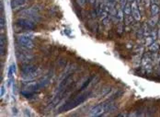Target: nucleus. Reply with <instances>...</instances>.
Instances as JSON below:
<instances>
[{"mask_svg":"<svg viewBox=\"0 0 160 117\" xmlns=\"http://www.w3.org/2000/svg\"><path fill=\"white\" fill-rule=\"evenodd\" d=\"M49 84V79L48 78H43L42 80H39V81L36 82H30V83H28L27 85L24 87L23 90L21 91V94L25 97H30L35 93V92L39 91L41 89L45 88L47 85Z\"/></svg>","mask_w":160,"mask_h":117,"instance_id":"1","label":"nucleus"},{"mask_svg":"<svg viewBox=\"0 0 160 117\" xmlns=\"http://www.w3.org/2000/svg\"><path fill=\"white\" fill-rule=\"evenodd\" d=\"M89 95H90V92H83V93H79V94L76 95L75 98L71 99L69 101H67L65 105H63L59 109V112H68L72 109L76 108L78 105L84 103L85 100L89 98Z\"/></svg>","mask_w":160,"mask_h":117,"instance_id":"2","label":"nucleus"},{"mask_svg":"<svg viewBox=\"0 0 160 117\" xmlns=\"http://www.w3.org/2000/svg\"><path fill=\"white\" fill-rule=\"evenodd\" d=\"M20 73L24 79L31 80L39 76V68L35 65L26 63L21 65Z\"/></svg>","mask_w":160,"mask_h":117,"instance_id":"3","label":"nucleus"},{"mask_svg":"<svg viewBox=\"0 0 160 117\" xmlns=\"http://www.w3.org/2000/svg\"><path fill=\"white\" fill-rule=\"evenodd\" d=\"M17 42L21 47L25 49H32L34 47V43L30 38L28 37V35H19L17 38Z\"/></svg>","mask_w":160,"mask_h":117,"instance_id":"4","label":"nucleus"},{"mask_svg":"<svg viewBox=\"0 0 160 117\" xmlns=\"http://www.w3.org/2000/svg\"><path fill=\"white\" fill-rule=\"evenodd\" d=\"M16 24L19 27H20L21 29L27 30V31H31L35 28L34 22L29 19H19L16 21Z\"/></svg>","mask_w":160,"mask_h":117,"instance_id":"5","label":"nucleus"},{"mask_svg":"<svg viewBox=\"0 0 160 117\" xmlns=\"http://www.w3.org/2000/svg\"><path fill=\"white\" fill-rule=\"evenodd\" d=\"M131 9H132V16L135 20H140L141 19V12L139 9V4L137 0H133L131 4Z\"/></svg>","mask_w":160,"mask_h":117,"instance_id":"6","label":"nucleus"},{"mask_svg":"<svg viewBox=\"0 0 160 117\" xmlns=\"http://www.w3.org/2000/svg\"><path fill=\"white\" fill-rule=\"evenodd\" d=\"M30 0H12L11 1V8L12 10L16 11L19 10L20 9H23L28 5V3L30 2Z\"/></svg>","mask_w":160,"mask_h":117,"instance_id":"7","label":"nucleus"},{"mask_svg":"<svg viewBox=\"0 0 160 117\" xmlns=\"http://www.w3.org/2000/svg\"><path fill=\"white\" fill-rule=\"evenodd\" d=\"M72 81H73V75H72V74H69V75H67L65 78H63V80L59 85V91H62V90H63L65 88H67L68 86L71 84Z\"/></svg>","mask_w":160,"mask_h":117,"instance_id":"8","label":"nucleus"},{"mask_svg":"<svg viewBox=\"0 0 160 117\" xmlns=\"http://www.w3.org/2000/svg\"><path fill=\"white\" fill-rule=\"evenodd\" d=\"M17 58L19 59V62H24V64L27 63L28 60H30L32 57V55L30 54V53H26V52H17Z\"/></svg>","mask_w":160,"mask_h":117,"instance_id":"9","label":"nucleus"},{"mask_svg":"<svg viewBox=\"0 0 160 117\" xmlns=\"http://www.w3.org/2000/svg\"><path fill=\"white\" fill-rule=\"evenodd\" d=\"M39 11V9H37V6H32L30 9H27L25 10L21 11V15H24V16H35L37 14V12Z\"/></svg>","mask_w":160,"mask_h":117,"instance_id":"10","label":"nucleus"},{"mask_svg":"<svg viewBox=\"0 0 160 117\" xmlns=\"http://www.w3.org/2000/svg\"><path fill=\"white\" fill-rule=\"evenodd\" d=\"M124 11H123V9L121 8V9H119L118 10H117V15H116V19H118L120 22H122L123 21V19H124Z\"/></svg>","mask_w":160,"mask_h":117,"instance_id":"11","label":"nucleus"},{"mask_svg":"<svg viewBox=\"0 0 160 117\" xmlns=\"http://www.w3.org/2000/svg\"><path fill=\"white\" fill-rule=\"evenodd\" d=\"M150 9H151L152 16H156V15H158V13H159V6H158V5L152 4L151 6H150Z\"/></svg>","mask_w":160,"mask_h":117,"instance_id":"12","label":"nucleus"},{"mask_svg":"<svg viewBox=\"0 0 160 117\" xmlns=\"http://www.w3.org/2000/svg\"><path fill=\"white\" fill-rule=\"evenodd\" d=\"M158 19H159L158 15H156V16H153V17L149 19V21H148V25H149L150 27H155V26L156 25V23H157Z\"/></svg>","mask_w":160,"mask_h":117,"instance_id":"13","label":"nucleus"},{"mask_svg":"<svg viewBox=\"0 0 160 117\" xmlns=\"http://www.w3.org/2000/svg\"><path fill=\"white\" fill-rule=\"evenodd\" d=\"M159 49H160V47L157 42H153V43L149 46V51L152 53H156Z\"/></svg>","mask_w":160,"mask_h":117,"instance_id":"14","label":"nucleus"},{"mask_svg":"<svg viewBox=\"0 0 160 117\" xmlns=\"http://www.w3.org/2000/svg\"><path fill=\"white\" fill-rule=\"evenodd\" d=\"M149 28H150V26L148 25V23H143V27H142V30H143V34H145V36H148L150 34V32H149Z\"/></svg>","mask_w":160,"mask_h":117,"instance_id":"15","label":"nucleus"},{"mask_svg":"<svg viewBox=\"0 0 160 117\" xmlns=\"http://www.w3.org/2000/svg\"><path fill=\"white\" fill-rule=\"evenodd\" d=\"M5 46H6V42H5V36L1 35V55H4L5 53H6V50H5Z\"/></svg>","mask_w":160,"mask_h":117,"instance_id":"16","label":"nucleus"},{"mask_svg":"<svg viewBox=\"0 0 160 117\" xmlns=\"http://www.w3.org/2000/svg\"><path fill=\"white\" fill-rule=\"evenodd\" d=\"M123 11H124V15H125V16L132 15V9H131V4H130V3H127L126 6H125L124 9H123Z\"/></svg>","mask_w":160,"mask_h":117,"instance_id":"17","label":"nucleus"},{"mask_svg":"<svg viewBox=\"0 0 160 117\" xmlns=\"http://www.w3.org/2000/svg\"><path fill=\"white\" fill-rule=\"evenodd\" d=\"M133 17L132 16V15H128V16H125L124 17V21H125V24L126 25H130V24H132L133 21Z\"/></svg>","mask_w":160,"mask_h":117,"instance_id":"18","label":"nucleus"},{"mask_svg":"<svg viewBox=\"0 0 160 117\" xmlns=\"http://www.w3.org/2000/svg\"><path fill=\"white\" fill-rule=\"evenodd\" d=\"M153 42H154V39L151 36L148 35L145 37V46H150Z\"/></svg>","mask_w":160,"mask_h":117,"instance_id":"19","label":"nucleus"},{"mask_svg":"<svg viewBox=\"0 0 160 117\" xmlns=\"http://www.w3.org/2000/svg\"><path fill=\"white\" fill-rule=\"evenodd\" d=\"M1 31H2V32H3V30H4V27H5V25H6V19H5V18H4V15H1Z\"/></svg>","mask_w":160,"mask_h":117,"instance_id":"20","label":"nucleus"},{"mask_svg":"<svg viewBox=\"0 0 160 117\" xmlns=\"http://www.w3.org/2000/svg\"><path fill=\"white\" fill-rule=\"evenodd\" d=\"M118 29H117V32H118L119 34H122V32H123V24H122V22H120V24L118 25Z\"/></svg>","mask_w":160,"mask_h":117,"instance_id":"21","label":"nucleus"},{"mask_svg":"<svg viewBox=\"0 0 160 117\" xmlns=\"http://www.w3.org/2000/svg\"><path fill=\"white\" fill-rule=\"evenodd\" d=\"M119 2H120L121 8L123 9H124V6H126V4L128 3V1H127V0H119Z\"/></svg>","mask_w":160,"mask_h":117,"instance_id":"22","label":"nucleus"},{"mask_svg":"<svg viewBox=\"0 0 160 117\" xmlns=\"http://www.w3.org/2000/svg\"><path fill=\"white\" fill-rule=\"evenodd\" d=\"M110 19H109V18H106V19H104L103 20H102V22H103V25L105 26V27H108V25H110Z\"/></svg>","mask_w":160,"mask_h":117,"instance_id":"23","label":"nucleus"},{"mask_svg":"<svg viewBox=\"0 0 160 117\" xmlns=\"http://www.w3.org/2000/svg\"><path fill=\"white\" fill-rule=\"evenodd\" d=\"M76 2H77V4L79 5L80 6H83L85 4H86V0H76Z\"/></svg>","mask_w":160,"mask_h":117,"instance_id":"24","label":"nucleus"},{"mask_svg":"<svg viewBox=\"0 0 160 117\" xmlns=\"http://www.w3.org/2000/svg\"><path fill=\"white\" fill-rule=\"evenodd\" d=\"M150 34H151V37L153 38V39H154V41L156 40V37H157V32H154V31H153V32H150Z\"/></svg>","mask_w":160,"mask_h":117,"instance_id":"25","label":"nucleus"},{"mask_svg":"<svg viewBox=\"0 0 160 117\" xmlns=\"http://www.w3.org/2000/svg\"><path fill=\"white\" fill-rule=\"evenodd\" d=\"M150 3H151V0H145V1H143V4H145V8H149V6H150Z\"/></svg>","mask_w":160,"mask_h":117,"instance_id":"26","label":"nucleus"},{"mask_svg":"<svg viewBox=\"0 0 160 117\" xmlns=\"http://www.w3.org/2000/svg\"><path fill=\"white\" fill-rule=\"evenodd\" d=\"M151 4L159 5L160 4V0H151Z\"/></svg>","mask_w":160,"mask_h":117,"instance_id":"27","label":"nucleus"},{"mask_svg":"<svg viewBox=\"0 0 160 117\" xmlns=\"http://www.w3.org/2000/svg\"><path fill=\"white\" fill-rule=\"evenodd\" d=\"M157 38H159L160 39V29L158 30V32H157Z\"/></svg>","mask_w":160,"mask_h":117,"instance_id":"28","label":"nucleus"},{"mask_svg":"<svg viewBox=\"0 0 160 117\" xmlns=\"http://www.w3.org/2000/svg\"><path fill=\"white\" fill-rule=\"evenodd\" d=\"M1 89H2V92H1V95H3V93H4V87L2 86V88H1Z\"/></svg>","mask_w":160,"mask_h":117,"instance_id":"29","label":"nucleus"},{"mask_svg":"<svg viewBox=\"0 0 160 117\" xmlns=\"http://www.w3.org/2000/svg\"><path fill=\"white\" fill-rule=\"evenodd\" d=\"M90 3L91 4H94V3H95V0H90Z\"/></svg>","mask_w":160,"mask_h":117,"instance_id":"30","label":"nucleus"},{"mask_svg":"<svg viewBox=\"0 0 160 117\" xmlns=\"http://www.w3.org/2000/svg\"><path fill=\"white\" fill-rule=\"evenodd\" d=\"M159 65H160V63H159Z\"/></svg>","mask_w":160,"mask_h":117,"instance_id":"31","label":"nucleus"}]
</instances>
